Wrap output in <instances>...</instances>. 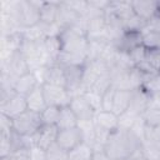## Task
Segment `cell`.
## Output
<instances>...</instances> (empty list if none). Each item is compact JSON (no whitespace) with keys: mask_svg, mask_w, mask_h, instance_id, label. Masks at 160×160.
<instances>
[{"mask_svg":"<svg viewBox=\"0 0 160 160\" xmlns=\"http://www.w3.org/2000/svg\"><path fill=\"white\" fill-rule=\"evenodd\" d=\"M141 138L138 136L132 130L118 129L111 132L104 146L105 154L110 160L130 159L141 146Z\"/></svg>","mask_w":160,"mask_h":160,"instance_id":"obj_1","label":"cell"},{"mask_svg":"<svg viewBox=\"0 0 160 160\" xmlns=\"http://www.w3.org/2000/svg\"><path fill=\"white\" fill-rule=\"evenodd\" d=\"M60 44L62 52H75V54H88L89 48V39L85 31L70 26L61 30L60 35Z\"/></svg>","mask_w":160,"mask_h":160,"instance_id":"obj_2","label":"cell"},{"mask_svg":"<svg viewBox=\"0 0 160 160\" xmlns=\"http://www.w3.org/2000/svg\"><path fill=\"white\" fill-rule=\"evenodd\" d=\"M12 122H14V130L21 136L34 135L42 126L40 112H35L29 109L21 115L12 119Z\"/></svg>","mask_w":160,"mask_h":160,"instance_id":"obj_3","label":"cell"},{"mask_svg":"<svg viewBox=\"0 0 160 160\" xmlns=\"http://www.w3.org/2000/svg\"><path fill=\"white\" fill-rule=\"evenodd\" d=\"M0 70L2 72H8L15 80L18 78L30 72V68H29L28 60L20 51H16V52L11 54L10 56H8L6 59L1 60Z\"/></svg>","mask_w":160,"mask_h":160,"instance_id":"obj_4","label":"cell"},{"mask_svg":"<svg viewBox=\"0 0 160 160\" xmlns=\"http://www.w3.org/2000/svg\"><path fill=\"white\" fill-rule=\"evenodd\" d=\"M42 90H44L46 105L58 106V108H64V106L70 105V101L72 99V94L66 88L44 84Z\"/></svg>","mask_w":160,"mask_h":160,"instance_id":"obj_5","label":"cell"},{"mask_svg":"<svg viewBox=\"0 0 160 160\" xmlns=\"http://www.w3.org/2000/svg\"><path fill=\"white\" fill-rule=\"evenodd\" d=\"M55 142L61 149H64L65 151L69 152L84 142L82 131L79 126L72 128V129H66V130H59Z\"/></svg>","mask_w":160,"mask_h":160,"instance_id":"obj_6","label":"cell"},{"mask_svg":"<svg viewBox=\"0 0 160 160\" xmlns=\"http://www.w3.org/2000/svg\"><path fill=\"white\" fill-rule=\"evenodd\" d=\"M60 65V64H59ZM64 74H65V81H66V89L72 94H82L81 86H82V75H84V66H71V65H61Z\"/></svg>","mask_w":160,"mask_h":160,"instance_id":"obj_7","label":"cell"},{"mask_svg":"<svg viewBox=\"0 0 160 160\" xmlns=\"http://www.w3.org/2000/svg\"><path fill=\"white\" fill-rule=\"evenodd\" d=\"M69 106L71 108V110L76 115L79 122L94 120V116H95L96 111L91 108V105L89 104V101L86 100V98L84 96V94L72 95V99H71Z\"/></svg>","mask_w":160,"mask_h":160,"instance_id":"obj_8","label":"cell"},{"mask_svg":"<svg viewBox=\"0 0 160 160\" xmlns=\"http://www.w3.org/2000/svg\"><path fill=\"white\" fill-rule=\"evenodd\" d=\"M142 45V32L141 31H124L122 35L112 42V46L124 54H129L138 46Z\"/></svg>","mask_w":160,"mask_h":160,"instance_id":"obj_9","label":"cell"},{"mask_svg":"<svg viewBox=\"0 0 160 160\" xmlns=\"http://www.w3.org/2000/svg\"><path fill=\"white\" fill-rule=\"evenodd\" d=\"M94 125L99 130H101V131H104L106 134H111V132L116 131L120 128L119 116L115 115L112 111L100 110L94 116Z\"/></svg>","mask_w":160,"mask_h":160,"instance_id":"obj_10","label":"cell"},{"mask_svg":"<svg viewBox=\"0 0 160 160\" xmlns=\"http://www.w3.org/2000/svg\"><path fill=\"white\" fill-rule=\"evenodd\" d=\"M28 110V102H26V96L15 94L12 98H10L6 102L0 105V112L8 115L11 119H15L16 116L21 115Z\"/></svg>","mask_w":160,"mask_h":160,"instance_id":"obj_11","label":"cell"},{"mask_svg":"<svg viewBox=\"0 0 160 160\" xmlns=\"http://www.w3.org/2000/svg\"><path fill=\"white\" fill-rule=\"evenodd\" d=\"M131 9L136 16L148 22L151 18H154L158 11V0H135L131 1Z\"/></svg>","mask_w":160,"mask_h":160,"instance_id":"obj_12","label":"cell"},{"mask_svg":"<svg viewBox=\"0 0 160 160\" xmlns=\"http://www.w3.org/2000/svg\"><path fill=\"white\" fill-rule=\"evenodd\" d=\"M58 132L59 130L56 126L42 125L41 129L35 134V144L41 149L48 150L52 144H55Z\"/></svg>","mask_w":160,"mask_h":160,"instance_id":"obj_13","label":"cell"},{"mask_svg":"<svg viewBox=\"0 0 160 160\" xmlns=\"http://www.w3.org/2000/svg\"><path fill=\"white\" fill-rule=\"evenodd\" d=\"M134 91L129 90H118L114 89V98H112V112L118 116L122 115L124 112L128 111L130 106V101L132 98Z\"/></svg>","mask_w":160,"mask_h":160,"instance_id":"obj_14","label":"cell"},{"mask_svg":"<svg viewBox=\"0 0 160 160\" xmlns=\"http://www.w3.org/2000/svg\"><path fill=\"white\" fill-rule=\"evenodd\" d=\"M146 109H148V91L142 88L134 90L128 111L135 116H141V114Z\"/></svg>","mask_w":160,"mask_h":160,"instance_id":"obj_15","label":"cell"},{"mask_svg":"<svg viewBox=\"0 0 160 160\" xmlns=\"http://www.w3.org/2000/svg\"><path fill=\"white\" fill-rule=\"evenodd\" d=\"M81 18V15H79L76 11H74L65 1H60V8H59V15H58V24L65 29V28H70L74 26L79 19Z\"/></svg>","mask_w":160,"mask_h":160,"instance_id":"obj_16","label":"cell"},{"mask_svg":"<svg viewBox=\"0 0 160 160\" xmlns=\"http://www.w3.org/2000/svg\"><path fill=\"white\" fill-rule=\"evenodd\" d=\"M39 84L36 76L34 75V72H28L20 78H18L15 80V84H14V90L16 91V94H20V95H29Z\"/></svg>","mask_w":160,"mask_h":160,"instance_id":"obj_17","label":"cell"},{"mask_svg":"<svg viewBox=\"0 0 160 160\" xmlns=\"http://www.w3.org/2000/svg\"><path fill=\"white\" fill-rule=\"evenodd\" d=\"M26 102H28V109L35 112H41L48 106L44 96L42 85H38L29 95H26Z\"/></svg>","mask_w":160,"mask_h":160,"instance_id":"obj_18","label":"cell"},{"mask_svg":"<svg viewBox=\"0 0 160 160\" xmlns=\"http://www.w3.org/2000/svg\"><path fill=\"white\" fill-rule=\"evenodd\" d=\"M60 1H44L40 8V21L44 24H54L58 21Z\"/></svg>","mask_w":160,"mask_h":160,"instance_id":"obj_19","label":"cell"},{"mask_svg":"<svg viewBox=\"0 0 160 160\" xmlns=\"http://www.w3.org/2000/svg\"><path fill=\"white\" fill-rule=\"evenodd\" d=\"M79 126V120L74 111L71 110L70 106H64L60 109L59 119L56 122L58 130H66V129H72Z\"/></svg>","mask_w":160,"mask_h":160,"instance_id":"obj_20","label":"cell"},{"mask_svg":"<svg viewBox=\"0 0 160 160\" xmlns=\"http://www.w3.org/2000/svg\"><path fill=\"white\" fill-rule=\"evenodd\" d=\"M44 84H49V85H55V86H64L66 88V81H65V74L64 70L61 68V65L55 64L48 68L46 71V78H45V82Z\"/></svg>","mask_w":160,"mask_h":160,"instance_id":"obj_21","label":"cell"},{"mask_svg":"<svg viewBox=\"0 0 160 160\" xmlns=\"http://www.w3.org/2000/svg\"><path fill=\"white\" fill-rule=\"evenodd\" d=\"M92 155H94V149L89 144L82 142L68 152L66 160H91Z\"/></svg>","mask_w":160,"mask_h":160,"instance_id":"obj_22","label":"cell"},{"mask_svg":"<svg viewBox=\"0 0 160 160\" xmlns=\"http://www.w3.org/2000/svg\"><path fill=\"white\" fill-rule=\"evenodd\" d=\"M60 109H61V108L48 105V106L40 112L42 125L56 126V122H58V119H59V114H60Z\"/></svg>","mask_w":160,"mask_h":160,"instance_id":"obj_23","label":"cell"},{"mask_svg":"<svg viewBox=\"0 0 160 160\" xmlns=\"http://www.w3.org/2000/svg\"><path fill=\"white\" fill-rule=\"evenodd\" d=\"M141 120L148 128H158L160 126V110L159 109H146L141 114Z\"/></svg>","mask_w":160,"mask_h":160,"instance_id":"obj_24","label":"cell"},{"mask_svg":"<svg viewBox=\"0 0 160 160\" xmlns=\"http://www.w3.org/2000/svg\"><path fill=\"white\" fill-rule=\"evenodd\" d=\"M142 32V45L148 50L160 49V32L156 31H141Z\"/></svg>","mask_w":160,"mask_h":160,"instance_id":"obj_25","label":"cell"},{"mask_svg":"<svg viewBox=\"0 0 160 160\" xmlns=\"http://www.w3.org/2000/svg\"><path fill=\"white\" fill-rule=\"evenodd\" d=\"M84 96L86 98V100L89 101V104L91 105V108L98 112L101 110V104H102V95L94 91V90H88L85 92H82Z\"/></svg>","mask_w":160,"mask_h":160,"instance_id":"obj_26","label":"cell"},{"mask_svg":"<svg viewBox=\"0 0 160 160\" xmlns=\"http://www.w3.org/2000/svg\"><path fill=\"white\" fill-rule=\"evenodd\" d=\"M14 131L12 119L8 115L0 112V136H9Z\"/></svg>","mask_w":160,"mask_h":160,"instance_id":"obj_27","label":"cell"},{"mask_svg":"<svg viewBox=\"0 0 160 160\" xmlns=\"http://www.w3.org/2000/svg\"><path fill=\"white\" fill-rule=\"evenodd\" d=\"M48 160H66L68 159V151L61 149L56 142L52 144L48 150Z\"/></svg>","mask_w":160,"mask_h":160,"instance_id":"obj_28","label":"cell"},{"mask_svg":"<svg viewBox=\"0 0 160 160\" xmlns=\"http://www.w3.org/2000/svg\"><path fill=\"white\" fill-rule=\"evenodd\" d=\"M146 54H148L146 48H145L144 45H141V46H138L136 49H134L132 51H130V52H129V58H130L131 62H132L134 66H135V65L140 64L141 61L146 60Z\"/></svg>","mask_w":160,"mask_h":160,"instance_id":"obj_29","label":"cell"},{"mask_svg":"<svg viewBox=\"0 0 160 160\" xmlns=\"http://www.w3.org/2000/svg\"><path fill=\"white\" fill-rule=\"evenodd\" d=\"M28 156L30 158V160H48L46 150L41 149L38 145H34L28 149Z\"/></svg>","mask_w":160,"mask_h":160,"instance_id":"obj_30","label":"cell"},{"mask_svg":"<svg viewBox=\"0 0 160 160\" xmlns=\"http://www.w3.org/2000/svg\"><path fill=\"white\" fill-rule=\"evenodd\" d=\"M142 89H145L148 92H159L160 94V72L154 75L150 80H148Z\"/></svg>","mask_w":160,"mask_h":160,"instance_id":"obj_31","label":"cell"},{"mask_svg":"<svg viewBox=\"0 0 160 160\" xmlns=\"http://www.w3.org/2000/svg\"><path fill=\"white\" fill-rule=\"evenodd\" d=\"M148 50V49H146ZM146 60L160 72V49L156 50H148Z\"/></svg>","mask_w":160,"mask_h":160,"instance_id":"obj_32","label":"cell"},{"mask_svg":"<svg viewBox=\"0 0 160 160\" xmlns=\"http://www.w3.org/2000/svg\"><path fill=\"white\" fill-rule=\"evenodd\" d=\"M112 98H114V88L109 89V90L102 95L101 110H104V111H111V110H112Z\"/></svg>","mask_w":160,"mask_h":160,"instance_id":"obj_33","label":"cell"},{"mask_svg":"<svg viewBox=\"0 0 160 160\" xmlns=\"http://www.w3.org/2000/svg\"><path fill=\"white\" fill-rule=\"evenodd\" d=\"M142 31H156V32H160V14H156L154 18H151L145 28L142 29Z\"/></svg>","mask_w":160,"mask_h":160,"instance_id":"obj_34","label":"cell"},{"mask_svg":"<svg viewBox=\"0 0 160 160\" xmlns=\"http://www.w3.org/2000/svg\"><path fill=\"white\" fill-rule=\"evenodd\" d=\"M148 109L160 110V94L159 92H148Z\"/></svg>","mask_w":160,"mask_h":160,"instance_id":"obj_35","label":"cell"},{"mask_svg":"<svg viewBox=\"0 0 160 160\" xmlns=\"http://www.w3.org/2000/svg\"><path fill=\"white\" fill-rule=\"evenodd\" d=\"M91 160H110L104 150H94V155Z\"/></svg>","mask_w":160,"mask_h":160,"instance_id":"obj_36","label":"cell"},{"mask_svg":"<svg viewBox=\"0 0 160 160\" xmlns=\"http://www.w3.org/2000/svg\"><path fill=\"white\" fill-rule=\"evenodd\" d=\"M16 156V160H30V158L28 156V150L26 151H22V152H20V154H18V155H15Z\"/></svg>","mask_w":160,"mask_h":160,"instance_id":"obj_37","label":"cell"},{"mask_svg":"<svg viewBox=\"0 0 160 160\" xmlns=\"http://www.w3.org/2000/svg\"><path fill=\"white\" fill-rule=\"evenodd\" d=\"M0 160H16V156H15V155H11V156H5V158H0Z\"/></svg>","mask_w":160,"mask_h":160,"instance_id":"obj_38","label":"cell"},{"mask_svg":"<svg viewBox=\"0 0 160 160\" xmlns=\"http://www.w3.org/2000/svg\"><path fill=\"white\" fill-rule=\"evenodd\" d=\"M122 160H130V159H122Z\"/></svg>","mask_w":160,"mask_h":160,"instance_id":"obj_39","label":"cell"}]
</instances>
